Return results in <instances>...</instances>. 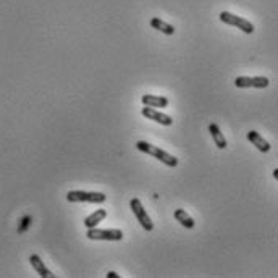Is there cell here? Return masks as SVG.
<instances>
[{
  "label": "cell",
  "mask_w": 278,
  "mask_h": 278,
  "mask_svg": "<svg viewBox=\"0 0 278 278\" xmlns=\"http://www.w3.org/2000/svg\"><path fill=\"white\" fill-rule=\"evenodd\" d=\"M29 262H31V265H32V269H34V270L37 272V274H39V277H42V278H54V277H55L47 267H45L44 262H42V259L39 257L37 254H32V256L29 257Z\"/></svg>",
  "instance_id": "cell-9"
},
{
  "label": "cell",
  "mask_w": 278,
  "mask_h": 278,
  "mask_svg": "<svg viewBox=\"0 0 278 278\" xmlns=\"http://www.w3.org/2000/svg\"><path fill=\"white\" fill-rule=\"evenodd\" d=\"M141 102L144 103L146 107H160V108H164V107H168V103H170V100L167 99V97L164 95H154V94H144L141 97Z\"/></svg>",
  "instance_id": "cell-8"
},
{
  "label": "cell",
  "mask_w": 278,
  "mask_h": 278,
  "mask_svg": "<svg viewBox=\"0 0 278 278\" xmlns=\"http://www.w3.org/2000/svg\"><path fill=\"white\" fill-rule=\"evenodd\" d=\"M68 202H91V204H102L107 200L103 192H89V191H70L67 194Z\"/></svg>",
  "instance_id": "cell-2"
},
{
  "label": "cell",
  "mask_w": 278,
  "mask_h": 278,
  "mask_svg": "<svg viewBox=\"0 0 278 278\" xmlns=\"http://www.w3.org/2000/svg\"><path fill=\"white\" fill-rule=\"evenodd\" d=\"M270 84L269 78L265 76H238L235 80V86L239 89H246V88H257V89H264Z\"/></svg>",
  "instance_id": "cell-6"
},
{
  "label": "cell",
  "mask_w": 278,
  "mask_h": 278,
  "mask_svg": "<svg viewBox=\"0 0 278 278\" xmlns=\"http://www.w3.org/2000/svg\"><path fill=\"white\" fill-rule=\"evenodd\" d=\"M173 215H175V218H177V222L181 223V225H183L185 228H187V230H192L194 225H196V223H194V218H192L186 210H183V209H177V210H175Z\"/></svg>",
  "instance_id": "cell-12"
},
{
  "label": "cell",
  "mask_w": 278,
  "mask_h": 278,
  "mask_svg": "<svg viewBox=\"0 0 278 278\" xmlns=\"http://www.w3.org/2000/svg\"><path fill=\"white\" fill-rule=\"evenodd\" d=\"M136 149L141 151V152L147 154V155H152V157L160 160L162 164H165L167 167H177L178 165V159L175 157V155H170L168 152L162 151L160 147L149 144V142H146V141H138V142H136Z\"/></svg>",
  "instance_id": "cell-1"
},
{
  "label": "cell",
  "mask_w": 278,
  "mask_h": 278,
  "mask_svg": "<svg viewBox=\"0 0 278 278\" xmlns=\"http://www.w3.org/2000/svg\"><path fill=\"white\" fill-rule=\"evenodd\" d=\"M107 278H120L118 274H115V272H108L107 274Z\"/></svg>",
  "instance_id": "cell-16"
},
{
  "label": "cell",
  "mask_w": 278,
  "mask_h": 278,
  "mask_svg": "<svg viewBox=\"0 0 278 278\" xmlns=\"http://www.w3.org/2000/svg\"><path fill=\"white\" fill-rule=\"evenodd\" d=\"M31 223H32L31 215H24V217L21 218V222H19V226H18V235H23V233L28 231V228L31 226Z\"/></svg>",
  "instance_id": "cell-15"
},
{
  "label": "cell",
  "mask_w": 278,
  "mask_h": 278,
  "mask_svg": "<svg viewBox=\"0 0 278 278\" xmlns=\"http://www.w3.org/2000/svg\"><path fill=\"white\" fill-rule=\"evenodd\" d=\"M141 113L146 116L147 120H152V121H157L160 123V125H164V126H172L173 125V120H172V116H168L165 113H162L159 112V110H155L152 107H142L141 110Z\"/></svg>",
  "instance_id": "cell-7"
},
{
  "label": "cell",
  "mask_w": 278,
  "mask_h": 278,
  "mask_svg": "<svg viewBox=\"0 0 278 278\" xmlns=\"http://www.w3.org/2000/svg\"><path fill=\"white\" fill-rule=\"evenodd\" d=\"M129 205H131V210L134 213V217L138 218V222L141 223V226L144 228L146 231H152L154 230V223L151 217L147 215L146 209L142 207V202L138 199V197H133L131 200H129Z\"/></svg>",
  "instance_id": "cell-4"
},
{
  "label": "cell",
  "mask_w": 278,
  "mask_h": 278,
  "mask_svg": "<svg viewBox=\"0 0 278 278\" xmlns=\"http://www.w3.org/2000/svg\"><path fill=\"white\" fill-rule=\"evenodd\" d=\"M107 217V210L105 209H99L93 212L91 215L86 217V220H84V225H86V228H94V226H97L103 218Z\"/></svg>",
  "instance_id": "cell-11"
},
{
  "label": "cell",
  "mask_w": 278,
  "mask_h": 278,
  "mask_svg": "<svg viewBox=\"0 0 278 278\" xmlns=\"http://www.w3.org/2000/svg\"><path fill=\"white\" fill-rule=\"evenodd\" d=\"M220 21L225 23V24L235 26V28L246 32V34H252V32H254V24H252L251 21H248V19H244L241 16L233 15V13H230V11L220 13Z\"/></svg>",
  "instance_id": "cell-3"
},
{
  "label": "cell",
  "mask_w": 278,
  "mask_h": 278,
  "mask_svg": "<svg viewBox=\"0 0 278 278\" xmlns=\"http://www.w3.org/2000/svg\"><path fill=\"white\" fill-rule=\"evenodd\" d=\"M86 236L89 239H100V241H121L123 231L118 228L113 230H99V228H88Z\"/></svg>",
  "instance_id": "cell-5"
},
{
  "label": "cell",
  "mask_w": 278,
  "mask_h": 278,
  "mask_svg": "<svg viewBox=\"0 0 278 278\" xmlns=\"http://www.w3.org/2000/svg\"><path fill=\"white\" fill-rule=\"evenodd\" d=\"M209 133L212 134V139H213V142H215V146L218 149H225L226 147V139H225V136L222 134V131H220L218 125H215V123H210V125H209Z\"/></svg>",
  "instance_id": "cell-13"
},
{
  "label": "cell",
  "mask_w": 278,
  "mask_h": 278,
  "mask_svg": "<svg viewBox=\"0 0 278 278\" xmlns=\"http://www.w3.org/2000/svg\"><path fill=\"white\" fill-rule=\"evenodd\" d=\"M248 139H249V141L252 142V144H254L261 152H269V151H270V144H269V142L265 141L257 131H249V133H248Z\"/></svg>",
  "instance_id": "cell-10"
},
{
  "label": "cell",
  "mask_w": 278,
  "mask_h": 278,
  "mask_svg": "<svg viewBox=\"0 0 278 278\" xmlns=\"http://www.w3.org/2000/svg\"><path fill=\"white\" fill-rule=\"evenodd\" d=\"M274 178L278 180V168H275V170H274Z\"/></svg>",
  "instance_id": "cell-17"
},
{
  "label": "cell",
  "mask_w": 278,
  "mask_h": 278,
  "mask_svg": "<svg viewBox=\"0 0 278 278\" xmlns=\"http://www.w3.org/2000/svg\"><path fill=\"white\" fill-rule=\"evenodd\" d=\"M151 26H152L154 29L164 32V34H167V36H173L175 34V28H173V26L168 24L167 21H164V19L157 18V16L151 19Z\"/></svg>",
  "instance_id": "cell-14"
}]
</instances>
